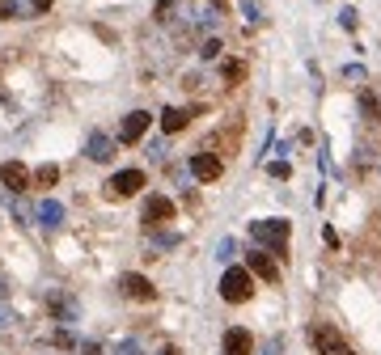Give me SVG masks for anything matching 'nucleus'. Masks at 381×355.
<instances>
[{
    "label": "nucleus",
    "instance_id": "nucleus-1",
    "mask_svg": "<svg viewBox=\"0 0 381 355\" xmlns=\"http://www.w3.org/2000/svg\"><path fill=\"white\" fill-rule=\"evenodd\" d=\"M288 233H292V224H288V220H254V224H250V237L259 241L263 249H271V254H284Z\"/></svg>",
    "mask_w": 381,
    "mask_h": 355
},
{
    "label": "nucleus",
    "instance_id": "nucleus-2",
    "mask_svg": "<svg viewBox=\"0 0 381 355\" xmlns=\"http://www.w3.org/2000/svg\"><path fill=\"white\" fill-rule=\"evenodd\" d=\"M220 296H224L229 304H246V300L254 296V275H250L246 267H229V271L220 275Z\"/></svg>",
    "mask_w": 381,
    "mask_h": 355
},
{
    "label": "nucleus",
    "instance_id": "nucleus-3",
    "mask_svg": "<svg viewBox=\"0 0 381 355\" xmlns=\"http://www.w3.org/2000/svg\"><path fill=\"white\" fill-rule=\"evenodd\" d=\"M310 339H314L318 355H356V351H351V343L339 334L335 326H314V330H310Z\"/></svg>",
    "mask_w": 381,
    "mask_h": 355
},
{
    "label": "nucleus",
    "instance_id": "nucleus-4",
    "mask_svg": "<svg viewBox=\"0 0 381 355\" xmlns=\"http://www.w3.org/2000/svg\"><path fill=\"white\" fill-rule=\"evenodd\" d=\"M119 288H123L127 300H140V304H152V300H157V288H152L144 275H136V271H127V275L119 279Z\"/></svg>",
    "mask_w": 381,
    "mask_h": 355
},
{
    "label": "nucleus",
    "instance_id": "nucleus-5",
    "mask_svg": "<svg viewBox=\"0 0 381 355\" xmlns=\"http://www.w3.org/2000/svg\"><path fill=\"white\" fill-rule=\"evenodd\" d=\"M144 228H165L170 220H174V203L165 199V195H152L148 203H144Z\"/></svg>",
    "mask_w": 381,
    "mask_h": 355
},
{
    "label": "nucleus",
    "instance_id": "nucleus-6",
    "mask_svg": "<svg viewBox=\"0 0 381 355\" xmlns=\"http://www.w3.org/2000/svg\"><path fill=\"white\" fill-rule=\"evenodd\" d=\"M111 191V199H127V195H140V186H144V173L140 169H119L115 178H111V182H106Z\"/></svg>",
    "mask_w": 381,
    "mask_h": 355
},
{
    "label": "nucleus",
    "instance_id": "nucleus-7",
    "mask_svg": "<svg viewBox=\"0 0 381 355\" xmlns=\"http://www.w3.org/2000/svg\"><path fill=\"white\" fill-rule=\"evenodd\" d=\"M191 173L199 178V182H216V178L224 173V161L216 157V152H191Z\"/></svg>",
    "mask_w": 381,
    "mask_h": 355
},
{
    "label": "nucleus",
    "instance_id": "nucleus-8",
    "mask_svg": "<svg viewBox=\"0 0 381 355\" xmlns=\"http://www.w3.org/2000/svg\"><path fill=\"white\" fill-rule=\"evenodd\" d=\"M220 351L224 355H250L254 351V334L246 326H233V330H224V339H220Z\"/></svg>",
    "mask_w": 381,
    "mask_h": 355
},
{
    "label": "nucleus",
    "instance_id": "nucleus-9",
    "mask_svg": "<svg viewBox=\"0 0 381 355\" xmlns=\"http://www.w3.org/2000/svg\"><path fill=\"white\" fill-rule=\"evenodd\" d=\"M0 186H5V191H25V186H30V169H25L21 161H5V165H0Z\"/></svg>",
    "mask_w": 381,
    "mask_h": 355
},
{
    "label": "nucleus",
    "instance_id": "nucleus-10",
    "mask_svg": "<svg viewBox=\"0 0 381 355\" xmlns=\"http://www.w3.org/2000/svg\"><path fill=\"white\" fill-rule=\"evenodd\" d=\"M148 123H152L148 110H132V114L123 119V127H119V140H123V144H136V140L148 132Z\"/></svg>",
    "mask_w": 381,
    "mask_h": 355
},
{
    "label": "nucleus",
    "instance_id": "nucleus-11",
    "mask_svg": "<svg viewBox=\"0 0 381 355\" xmlns=\"http://www.w3.org/2000/svg\"><path fill=\"white\" fill-rule=\"evenodd\" d=\"M85 157H89V161H97V165H106V161L115 157V140H111L106 132H89V144H85Z\"/></svg>",
    "mask_w": 381,
    "mask_h": 355
},
{
    "label": "nucleus",
    "instance_id": "nucleus-12",
    "mask_svg": "<svg viewBox=\"0 0 381 355\" xmlns=\"http://www.w3.org/2000/svg\"><path fill=\"white\" fill-rule=\"evenodd\" d=\"M246 271H250V275H259V279H267V284H275V279H279V267H275V258H271V254H263V249H254V254H250Z\"/></svg>",
    "mask_w": 381,
    "mask_h": 355
},
{
    "label": "nucleus",
    "instance_id": "nucleus-13",
    "mask_svg": "<svg viewBox=\"0 0 381 355\" xmlns=\"http://www.w3.org/2000/svg\"><path fill=\"white\" fill-rule=\"evenodd\" d=\"M47 304H51V317H56V321H64V326H72V321H76V300H72L68 292H60V288H56Z\"/></svg>",
    "mask_w": 381,
    "mask_h": 355
},
{
    "label": "nucleus",
    "instance_id": "nucleus-14",
    "mask_svg": "<svg viewBox=\"0 0 381 355\" xmlns=\"http://www.w3.org/2000/svg\"><path fill=\"white\" fill-rule=\"evenodd\" d=\"M187 123H191V110H183V106H165L161 110V132L165 136H178Z\"/></svg>",
    "mask_w": 381,
    "mask_h": 355
},
{
    "label": "nucleus",
    "instance_id": "nucleus-15",
    "mask_svg": "<svg viewBox=\"0 0 381 355\" xmlns=\"http://www.w3.org/2000/svg\"><path fill=\"white\" fill-rule=\"evenodd\" d=\"M38 220H43L47 228H56V224L64 220V208H60L56 199H43V203H38Z\"/></svg>",
    "mask_w": 381,
    "mask_h": 355
},
{
    "label": "nucleus",
    "instance_id": "nucleus-16",
    "mask_svg": "<svg viewBox=\"0 0 381 355\" xmlns=\"http://www.w3.org/2000/svg\"><path fill=\"white\" fill-rule=\"evenodd\" d=\"M220 76H224L229 85H242V81H246V64H242V60H224V64H220Z\"/></svg>",
    "mask_w": 381,
    "mask_h": 355
},
{
    "label": "nucleus",
    "instance_id": "nucleus-17",
    "mask_svg": "<svg viewBox=\"0 0 381 355\" xmlns=\"http://www.w3.org/2000/svg\"><path fill=\"white\" fill-rule=\"evenodd\" d=\"M30 182H38V186H56V182H60V165H38V169L30 173Z\"/></svg>",
    "mask_w": 381,
    "mask_h": 355
},
{
    "label": "nucleus",
    "instance_id": "nucleus-18",
    "mask_svg": "<svg viewBox=\"0 0 381 355\" xmlns=\"http://www.w3.org/2000/svg\"><path fill=\"white\" fill-rule=\"evenodd\" d=\"M21 17V5L17 0H0V21H17Z\"/></svg>",
    "mask_w": 381,
    "mask_h": 355
},
{
    "label": "nucleus",
    "instance_id": "nucleus-19",
    "mask_svg": "<svg viewBox=\"0 0 381 355\" xmlns=\"http://www.w3.org/2000/svg\"><path fill=\"white\" fill-rule=\"evenodd\" d=\"M174 5H178V0H157V9H152V17H157V21H170Z\"/></svg>",
    "mask_w": 381,
    "mask_h": 355
},
{
    "label": "nucleus",
    "instance_id": "nucleus-20",
    "mask_svg": "<svg viewBox=\"0 0 381 355\" xmlns=\"http://www.w3.org/2000/svg\"><path fill=\"white\" fill-rule=\"evenodd\" d=\"M220 51H224V47H220V38H208V42H203V51H199V56H203V60H216Z\"/></svg>",
    "mask_w": 381,
    "mask_h": 355
},
{
    "label": "nucleus",
    "instance_id": "nucleus-21",
    "mask_svg": "<svg viewBox=\"0 0 381 355\" xmlns=\"http://www.w3.org/2000/svg\"><path fill=\"white\" fill-rule=\"evenodd\" d=\"M288 173H292L288 161H275V165H271V178H288Z\"/></svg>",
    "mask_w": 381,
    "mask_h": 355
},
{
    "label": "nucleus",
    "instance_id": "nucleus-22",
    "mask_svg": "<svg viewBox=\"0 0 381 355\" xmlns=\"http://www.w3.org/2000/svg\"><path fill=\"white\" fill-rule=\"evenodd\" d=\"M216 258H220V262H224V258H233V241H229V237L220 241V254H216Z\"/></svg>",
    "mask_w": 381,
    "mask_h": 355
},
{
    "label": "nucleus",
    "instance_id": "nucleus-23",
    "mask_svg": "<svg viewBox=\"0 0 381 355\" xmlns=\"http://www.w3.org/2000/svg\"><path fill=\"white\" fill-rule=\"evenodd\" d=\"M339 21L347 25V30H356V9H343V13H339Z\"/></svg>",
    "mask_w": 381,
    "mask_h": 355
},
{
    "label": "nucleus",
    "instance_id": "nucleus-24",
    "mask_svg": "<svg viewBox=\"0 0 381 355\" xmlns=\"http://www.w3.org/2000/svg\"><path fill=\"white\" fill-rule=\"evenodd\" d=\"M242 13H246L250 21H259V5H254V0H246V5H242Z\"/></svg>",
    "mask_w": 381,
    "mask_h": 355
},
{
    "label": "nucleus",
    "instance_id": "nucleus-25",
    "mask_svg": "<svg viewBox=\"0 0 381 355\" xmlns=\"http://www.w3.org/2000/svg\"><path fill=\"white\" fill-rule=\"evenodd\" d=\"M72 343H76V339L68 334V330H60V334H56V347H72Z\"/></svg>",
    "mask_w": 381,
    "mask_h": 355
},
{
    "label": "nucleus",
    "instance_id": "nucleus-26",
    "mask_svg": "<svg viewBox=\"0 0 381 355\" xmlns=\"http://www.w3.org/2000/svg\"><path fill=\"white\" fill-rule=\"evenodd\" d=\"M51 5H56V0H30V9H34V13H47Z\"/></svg>",
    "mask_w": 381,
    "mask_h": 355
},
{
    "label": "nucleus",
    "instance_id": "nucleus-27",
    "mask_svg": "<svg viewBox=\"0 0 381 355\" xmlns=\"http://www.w3.org/2000/svg\"><path fill=\"white\" fill-rule=\"evenodd\" d=\"M161 355H183V351H178V347H165V351H161Z\"/></svg>",
    "mask_w": 381,
    "mask_h": 355
}]
</instances>
